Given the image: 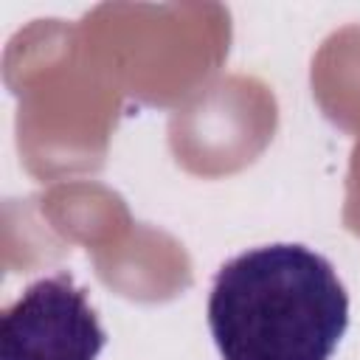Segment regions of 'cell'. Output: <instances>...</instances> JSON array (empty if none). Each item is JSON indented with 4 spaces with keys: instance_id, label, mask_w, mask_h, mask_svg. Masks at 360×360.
Instances as JSON below:
<instances>
[{
    "instance_id": "1",
    "label": "cell",
    "mask_w": 360,
    "mask_h": 360,
    "mask_svg": "<svg viewBox=\"0 0 360 360\" xmlns=\"http://www.w3.org/2000/svg\"><path fill=\"white\" fill-rule=\"evenodd\" d=\"M346 326V287L307 245L250 248L214 276L208 329L222 360H329Z\"/></svg>"
},
{
    "instance_id": "2",
    "label": "cell",
    "mask_w": 360,
    "mask_h": 360,
    "mask_svg": "<svg viewBox=\"0 0 360 360\" xmlns=\"http://www.w3.org/2000/svg\"><path fill=\"white\" fill-rule=\"evenodd\" d=\"M107 332L73 276L28 284L0 315V360H98Z\"/></svg>"
}]
</instances>
